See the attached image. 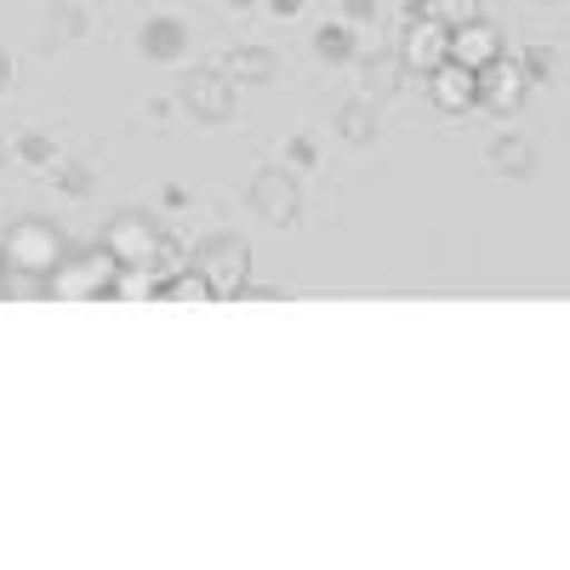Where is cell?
<instances>
[{
    "label": "cell",
    "mask_w": 570,
    "mask_h": 570,
    "mask_svg": "<svg viewBox=\"0 0 570 570\" xmlns=\"http://www.w3.org/2000/svg\"><path fill=\"white\" fill-rule=\"evenodd\" d=\"M451 58H456V63H468V69H485V63H497V58H502V35H497L485 18H473V23L451 29Z\"/></svg>",
    "instance_id": "30bf717a"
},
{
    "label": "cell",
    "mask_w": 570,
    "mask_h": 570,
    "mask_svg": "<svg viewBox=\"0 0 570 570\" xmlns=\"http://www.w3.org/2000/svg\"><path fill=\"white\" fill-rule=\"evenodd\" d=\"M0 252H7V268H18V274H40V279L69 257L63 234H58L52 223H46V217H18Z\"/></svg>",
    "instance_id": "3957f363"
},
{
    "label": "cell",
    "mask_w": 570,
    "mask_h": 570,
    "mask_svg": "<svg viewBox=\"0 0 570 570\" xmlns=\"http://www.w3.org/2000/svg\"><path fill=\"white\" fill-rule=\"evenodd\" d=\"M343 12H348V18H354V23H365V18H371V12H376V7H371V0H343Z\"/></svg>",
    "instance_id": "cb8c5ba5"
},
{
    "label": "cell",
    "mask_w": 570,
    "mask_h": 570,
    "mask_svg": "<svg viewBox=\"0 0 570 570\" xmlns=\"http://www.w3.org/2000/svg\"><path fill=\"white\" fill-rule=\"evenodd\" d=\"M513 63L525 69V80H548V75H553V52H548V46H525Z\"/></svg>",
    "instance_id": "ffe728a7"
},
{
    "label": "cell",
    "mask_w": 570,
    "mask_h": 570,
    "mask_svg": "<svg viewBox=\"0 0 570 570\" xmlns=\"http://www.w3.org/2000/svg\"><path fill=\"white\" fill-rule=\"evenodd\" d=\"M142 52H149V58H160V63H177V58L188 52V29H183V18L160 12V18H149V23H142Z\"/></svg>",
    "instance_id": "8fae6325"
},
{
    "label": "cell",
    "mask_w": 570,
    "mask_h": 570,
    "mask_svg": "<svg viewBox=\"0 0 570 570\" xmlns=\"http://www.w3.org/2000/svg\"><path fill=\"white\" fill-rule=\"evenodd\" d=\"M160 297H166V303H212L217 292H212V279H206L200 268H171V274L160 279Z\"/></svg>",
    "instance_id": "9a60e30c"
},
{
    "label": "cell",
    "mask_w": 570,
    "mask_h": 570,
    "mask_svg": "<svg viewBox=\"0 0 570 570\" xmlns=\"http://www.w3.org/2000/svg\"><path fill=\"white\" fill-rule=\"evenodd\" d=\"M18 160H29V166H58V149H52V137H40V131H23V137H18Z\"/></svg>",
    "instance_id": "d6986e66"
},
{
    "label": "cell",
    "mask_w": 570,
    "mask_h": 570,
    "mask_svg": "<svg viewBox=\"0 0 570 570\" xmlns=\"http://www.w3.org/2000/svg\"><path fill=\"white\" fill-rule=\"evenodd\" d=\"M485 166L491 171H508V177H525L537 166V149H531V137H519V131H502L485 142Z\"/></svg>",
    "instance_id": "7c38bea8"
},
{
    "label": "cell",
    "mask_w": 570,
    "mask_h": 570,
    "mask_svg": "<svg viewBox=\"0 0 570 570\" xmlns=\"http://www.w3.org/2000/svg\"><path fill=\"white\" fill-rule=\"evenodd\" d=\"M303 7H308V0H268V12H274V18H297Z\"/></svg>",
    "instance_id": "603a6c76"
},
{
    "label": "cell",
    "mask_w": 570,
    "mask_h": 570,
    "mask_svg": "<svg viewBox=\"0 0 570 570\" xmlns=\"http://www.w3.org/2000/svg\"><path fill=\"white\" fill-rule=\"evenodd\" d=\"M183 109L195 120H228L234 115V80L228 69H188L183 75Z\"/></svg>",
    "instance_id": "8992f818"
},
{
    "label": "cell",
    "mask_w": 570,
    "mask_h": 570,
    "mask_svg": "<svg viewBox=\"0 0 570 570\" xmlns=\"http://www.w3.org/2000/svg\"><path fill=\"white\" fill-rule=\"evenodd\" d=\"M285 160L308 171V166H314V142H308V137H292V142H285Z\"/></svg>",
    "instance_id": "7402d4cb"
},
{
    "label": "cell",
    "mask_w": 570,
    "mask_h": 570,
    "mask_svg": "<svg viewBox=\"0 0 570 570\" xmlns=\"http://www.w3.org/2000/svg\"><path fill=\"white\" fill-rule=\"evenodd\" d=\"M445 58H451V29H445L440 18H411L405 35H400V63L434 75Z\"/></svg>",
    "instance_id": "ba28073f"
},
{
    "label": "cell",
    "mask_w": 570,
    "mask_h": 570,
    "mask_svg": "<svg viewBox=\"0 0 570 570\" xmlns=\"http://www.w3.org/2000/svg\"><path fill=\"white\" fill-rule=\"evenodd\" d=\"M252 212H257L263 223H274V228H292V223L303 217V188H297V177L279 171V166H263V171L252 177Z\"/></svg>",
    "instance_id": "5b68a950"
},
{
    "label": "cell",
    "mask_w": 570,
    "mask_h": 570,
    "mask_svg": "<svg viewBox=\"0 0 570 570\" xmlns=\"http://www.w3.org/2000/svg\"><path fill=\"white\" fill-rule=\"evenodd\" d=\"M104 252H109L120 268H149V274H171V268H177V246L160 234V223L142 217V212H120V217L104 228Z\"/></svg>",
    "instance_id": "6da1fadb"
},
{
    "label": "cell",
    "mask_w": 570,
    "mask_h": 570,
    "mask_svg": "<svg viewBox=\"0 0 570 570\" xmlns=\"http://www.w3.org/2000/svg\"><path fill=\"white\" fill-rule=\"evenodd\" d=\"M428 18H440L445 29H462L480 18V0H428Z\"/></svg>",
    "instance_id": "e0dca14e"
},
{
    "label": "cell",
    "mask_w": 570,
    "mask_h": 570,
    "mask_svg": "<svg viewBox=\"0 0 570 570\" xmlns=\"http://www.w3.org/2000/svg\"><path fill=\"white\" fill-rule=\"evenodd\" d=\"M223 69H228L234 86H263V80H274V52L268 46H234L223 58Z\"/></svg>",
    "instance_id": "4fadbf2b"
},
{
    "label": "cell",
    "mask_w": 570,
    "mask_h": 570,
    "mask_svg": "<svg viewBox=\"0 0 570 570\" xmlns=\"http://www.w3.org/2000/svg\"><path fill=\"white\" fill-rule=\"evenodd\" d=\"M422 80H428V98H434V109H445V115L480 109V69H468V63L445 58L434 75H422Z\"/></svg>",
    "instance_id": "52a82bcc"
},
{
    "label": "cell",
    "mask_w": 570,
    "mask_h": 570,
    "mask_svg": "<svg viewBox=\"0 0 570 570\" xmlns=\"http://www.w3.org/2000/svg\"><path fill=\"white\" fill-rule=\"evenodd\" d=\"M525 69L519 63H508V58H497V63H485L480 69V109H491V115H513L519 104H525Z\"/></svg>",
    "instance_id": "9c48e42d"
},
{
    "label": "cell",
    "mask_w": 570,
    "mask_h": 570,
    "mask_svg": "<svg viewBox=\"0 0 570 570\" xmlns=\"http://www.w3.org/2000/svg\"><path fill=\"white\" fill-rule=\"evenodd\" d=\"M7 155H12V149H7V137H0V166H7Z\"/></svg>",
    "instance_id": "83f0119b"
},
{
    "label": "cell",
    "mask_w": 570,
    "mask_h": 570,
    "mask_svg": "<svg viewBox=\"0 0 570 570\" xmlns=\"http://www.w3.org/2000/svg\"><path fill=\"white\" fill-rule=\"evenodd\" d=\"M223 7H228V12H252V7H257V0H223Z\"/></svg>",
    "instance_id": "d4e9b609"
},
{
    "label": "cell",
    "mask_w": 570,
    "mask_h": 570,
    "mask_svg": "<svg viewBox=\"0 0 570 570\" xmlns=\"http://www.w3.org/2000/svg\"><path fill=\"white\" fill-rule=\"evenodd\" d=\"M0 292H7V252H0Z\"/></svg>",
    "instance_id": "4316f807"
},
{
    "label": "cell",
    "mask_w": 570,
    "mask_h": 570,
    "mask_svg": "<svg viewBox=\"0 0 570 570\" xmlns=\"http://www.w3.org/2000/svg\"><path fill=\"white\" fill-rule=\"evenodd\" d=\"M195 268L212 279L217 297H234L246 285V268H252V246L240 240V234H212V240H200L195 252Z\"/></svg>",
    "instance_id": "277c9868"
},
{
    "label": "cell",
    "mask_w": 570,
    "mask_h": 570,
    "mask_svg": "<svg viewBox=\"0 0 570 570\" xmlns=\"http://www.w3.org/2000/svg\"><path fill=\"white\" fill-rule=\"evenodd\" d=\"M405 63H400V52L394 58H371L365 63V98H383V91H394V75H400Z\"/></svg>",
    "instance_id": "ac0fdd59"
},
{
    "label": "cell",
    "mask_w": 570,
    "mask_h": 570,
    "mask_svg": "<svg viewBox=\"0 0 570 570\" xmlns=\"http://www.w3.org/2000/svg\"><path fill=\"white\" fill-rule=\"evenodd\" d=\"M314 52H320L325 63H348V58H354V29H348V23H320V29H314Z\"/></svg>",
    "instance_id": "2e32d148"
},
{
    "label": "cell",
    "mask_w": 570,
    "mask_h": 570,
    "mask_svg": "<svg viewBox=\"0 0 570 570\" xmlns=\"http://www.w3.org/2000/svg\"><path fill=\"white\" fill-rule=\"evenodd\" d=\"M337 137L354 142V149L376 142V104H371V98H348V104L337 109Z\"/></svg>",
    "instance_id": "5bb4252c"
},
{
    "label": "cell",
    "mask_w": 570,
    "mask_h": 570,
    "mask_svg": "<svg viewBox=\"0 0 570 570\" xmlns=\"http://www.w3.org/2000/svg\"><path fill=\"white\" fill-rule=\"evenodd\" d=\"M115 274L120 263L109 252H86V257H63L46 274V297L58 303H91V297H115Z\"/></svg>",
    "instance_id": "7a4b0ae2"
},
{
    "label": "cell",
    "mask_w": 570,
    "mask_h": 570,
    "mask_svg": "<svg viewBox=\"0 0 570 570\" xmlns=\"http://www.w3.org/2000/svg\"><path fill=\"white\" fill-rule=\"evenodd\" d=\"M7 80H12V58H7V52H0V86H7Z\"/></svg>",
    "instance_id": "484cf974"
},
{
    "label": "cell",
    "mask_w": 570,
    "mask_h": 570,
    "mask_svg": "<svg viewBox=\"0 0 570 570\" xmlns=\"http://www.w3.org/2000/svg\"><path fill=\"white\" fill-rule=\"evenodd\" d=\"M52 177L69 188V195H91V177H86V166H52Z\"/></svg>",
    "instance_id": "44dd1931"
}]
</instances>
